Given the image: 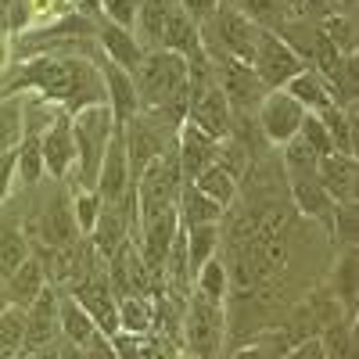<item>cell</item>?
I'll return each instance as SVG.
<instances>
[{
  "mask_svg": "<svg viewBox=\"0 0 359 359\" xmlns=\"http://www.w3.org/2000/svg\"><path fill=\"white\" fill-rule=\"evenodd\" d=\"M40 90V97L54 108H65V111H79L86 104H97L104 101V83L97 65L83 62V57H36L29 62L18 79L8 86V94L15 90Z\"/></svg>",
  "mask_w": 359,
  "mask_h": 359,
  "instance_id": "6da1fadb",
  "label": "cell"
},
{
  "mask_svg": "<svg viewBox=\"0 0 359 359\" xmlns=\"http://www.w3.org/2000/svg\"><path fill=\"white\" fill-rule=\"evenodd\" d=\"M72 115V137H76V172H79V187H94L101 158H104V147L111 140L115 126V115L108 108V101L97 104H86Z\"/></svg>",
  "mask_w": 359,
  "mask_h": 359,
  "instance_id": "7a4b0ae2",
  "label": "cell"
},
{
  "mask_svg": "<svg viewBox=\"0 0 359 359\" xmlns=\"http://www.w3.org/2000/svg\"><path fill=\"white\" fill-rule=\"evenodd\" d=\"M180 338H184L191 359H216L226 338V306L208 302L191 291L184 313H180Z\"/></svg>",
  "mask_w": 359,
  "mask_h": 359,
  "instance_id": "3957f363",
  "label": "cell"
},
{
  "mask_svg": "<svg viewBox=\"0 0 359 359\" xmlns=\"http://www.w3.org/2000/svg\"><path fill=\"white\" fill-rule=\"evenodd\" d=\"M180 187H184V176H180L176 155L165 151L162 158H155L137 180H133V194H137V226L144 219H155L165 208H176Z\"/></svg>",
  "mask_w": 359,
  "mask_h": 359,
  "instance_id": "277c9868",
  "label": "cell"
},
{
  "mask_svg": "<svg viewBox=\"0 0 359 359\" xmlns=\"http://www.w3.org/2000/svg\"><path fill=\"white\" fill-rule=\"evenodd\" d=\"M118 133H123V147H126V162H130V176L137 180L147 165H151L155 158H162L165 151H172V137L176 130H169L158 115L151 111H137L130 123L118 126Z\"/></svg>",
  "mask_w": 359,
  "mask_h": 359,
  "instance_id": "5b68a950",
  "label": "cell"
},
{
  "mask_svg": "<svg viewBox=\"0 0 359 359\" xmlns=\"http://www.w3.org/2000/svg\"><path fill=\"white\" fill-rule=\"evenodd\" d=\"M248 65H252V72L259 76V83L266 90H284L287 79H294L298 72L306 69L302 54H298L280 33H266V29L255 40V50H252Z\"/></svg>",
  "mask_w": 359,
  "mask_h": 359,
  "instance_id": "8992f818",
  "label": "cell"
},
{
  "mask_svg": "<svg viewBox=\"0 0 359 359\" xmlns=\"http://www.w3.org/2000/svg\"><path fill=\"white\" fill-rule=\"evenodd\" d=\"M187 123L198 126L205 137L212 140H226L233 130V108L223 97V90L208 79H194L191 83V104H187Z\"/></svg>",
  "mask_w": 359,
  "mask_h": 359,
  "instance_id": "52a82bcc",
  "label": "cell"
},
{
  "mask_svg": "<svg viewBox=\"0 0 359 359\" xmlns=\"http://www.w3.org/2000/svg\"><path fill=\"white\" fill-rule=\"evenodd\" d=\"M69 294L90 313V320H94V327H97V334H104V338H115L118 334V298L108 287V277L104 273L90 269V273H83L72 284Z\"/></svg>",
  "mask_w": 359,
  "mask_h": 359,
  "instance_id": "ba28073f",
  "label": "cell"
},
{
  "mask_svg": "<svg viewBox=\"0 0 359 359\" xmlns=\"http://www.w3.org/2000/svg\"><path fill=\"white\" fill-rule=\"evenodd\" d=\"M205 57H208V65H212V83L223 90L230 108H252V104L262 101L266 86L259 83L252 65L237 62V57H226V54H205Z\"/></svg>",
  "mask_w": 359,
  "mask_h": 359,
  "instance_id": "9c48e42d",
  "label": "cell"
},
{
  "mask_svg": "<svg viewBox=\"0 0 359 359\" xmlns=\"http://www.w3.org/2000/svg\"><path fill=\"white\" fill-rule=\"evenodd\" d=\"M255 108H259L262 137L273 144V147H280L291 137H298V126H302V118H306V108L298 104L287 90H266L262 101Z\"/></svg>",
  "mask_w": 359,
  "mask_h": 359,
  "instance_id": "30bf717a",
  "label": "cell"
},
{
  "mask_svg": "<svg viewBox=\"0 0 359 359\" xmlns=\"http://www.w3.org/2000/svg\"><path fill=\"white\" fill-rule=\"evenodd\" d=\"M40 155H43V172L50 180H65L76 169V137H72V115L57 108L50 115L47 130L40 133Z\"/></svg>",
  "mask_w": 359,
  "mask_h": 359,
  "instance_id": "8fae6325",
  "label": "cell"
},
{
  "mask_svg": "<svg viewBox=\"0 0 359 359\" xmlns=\"http://www.w3.org/2000/svg\"><path fill=\"white\" fill-rule=\"evenodd\" d=\"M172 155H176V165H180V176H184V184H194V180L219 162V140L205 137L198 126L184 123L172 137Z\"/></svg>",
  "mask_w": 359,
  "mask_h": 359,
  "instance_id": "7c38bea8",
  "label": "cell"
},
{
  "mask_svg": "<svg viewBox=\"0 0 359 359\" xmlns=\"http://www.w3.org/2000/svg\"><path fill=\"white\" fill-rule=\"evenodd\" d=\"M94 191L104 205H123L133 191V176H130V162H126V147H123V133H111L108 147H104V158L94 180Z\"/></svg>",
  "mask_w": 359,
  "mask_h": 359,
  "instance_id": "4fadbf2b",
  "label": "cell"
},
{
  "mask_svg": "<svg viewBox=\"0 0 359 359\" xmlns=\"http://www.w3.org/2000/svg\"><path fill=\"white\" fill-rule=\"evenodd\" d=\"M108 287L115 291V298H130V294H151L155 284H151V273H147V266L137 252V241H126L123 248H118L108 262Z\"/></svg>",
  "mask_w": 359,
  "mask_h": 359,
  "instance_id": "5bb4252c",
  "label": "cell"
},
{
  "mask_svg": "<svg viewBox=\"0 0 359 359\" xmlns=\"http://www.w3.org/2000/svg\"><path fill=\"white\" fill-rule=\"evenodd\" d=\"M57 338H62V323H57V291L47 284L36 298L33 306H25V352H43L50 348Z\"/></svg>",
  "mask_w": 359,
  "mask_h": 359,
  "instance_id": "9a60e30c",
  "label": "cell"
},
{
  "mask_svg": "<svg viewBox=\"0 0 359 359\" xmlns=\"http://www.w3.org/2000/svg\"><path fill=\"white\" fill-rule=\"evenodd\" d=\"M97 72H101V83H104V101H108V108H111V115H115V126L130 123V118L140 111V97H137L133 72L118 69L115 62H108V57L97 65Z\"/></svg>",
  "mask_w": 359,
  "mask_h": 359,
  "instance_id": "2e32d148",
  "label": "cell"
},
{
  "mask_svg": "<svg viewBox=\"0 0 359 359\" xmlns=\"http://www.w3.org/2000/svg\"><path fill=\"white\" fill-rule=\"evenodd\" d=\"M316 180L323 184V191L334 198V205H348L359 194V165L355 155H323L316 162Z\"/></svg>",
  "mask_w": 359,
  "mask_h": 359,
  "instance_id": "e0dca14e",
  "label": "cell"
},
{
  "mask_svg": "<svg viewBox=\"0 0 359 359\" xmlns=\"http://www.w3.org/2000/svg\"><path fill=\"white\" fill-rule=\"evenodd\" d=\"M36 237L43 248H72L83 241V233L76 226V216H72V201L65 194H57L40 216V226H36Z\"/></svg>",
  "mask_w": 359,
  "mask_h": 359,
  "instance_id": "ac0fdd59",
  "label": "cell"
},
{
  "mask_svg": "<svg viewBox=\"0 0 359 359\" xmlns=\"http://www.w3.org/2000/svg\"><path fill=\"white\" fill-rule=\"evenodd\" d=\"M97 40H101V47H104V57H108V62H115L118 69L133 72V69L140 65L144 47H140V40H137L133 29H123V25H111V22H104Z\"/></svg>",
  "mask_w": 359,
  "mask_h": 359,
  "instance_id": "d6986e66",
  "label": "cell"
},
{
  "mask_svg": "<svg viewBox=\"0 0 359 359\" xmlns=\"http://www.w3.org/2000/svg\"><path fill=\"white\" fill-rule=\"evenodd\" d=\"M291 198H294V208L302 216L331 226V216H334V198L323 191V184L316 176H306V180H291Z\"/></svg>",
  "mask_w": 359,
  "mask_h": 359,
  "instance_id": "ffe728a7",
  "label": "cell"
},
{
  "mask_svg": "<svg viewBox=\"0 0 359 359\" xmlns=\"http://www.w3.org/2000/svg\"><path fill=\"white\" fill-rule=\"evenodd\" d=\"M158 331V306L151 294L118 298V334H151Z\"/></svg>",
  "mask_w": 359,
  "mask_h": 359,
  "instance_id": "44dd1931",
  "label": "cell"
},
{
  "mask_svg": "<svg viewBox=\"0 0 359 359\" xmlns=\"http://www.w3.org/2000/svg\"><path fill=\"white\" fill-rule=\"evenodd\" d=\"M4 287H8V302L11 306H33V298L47 287V269H43V262L36 259V255H29L15 273L4 280Z\"/></svg>",
  "mask_w": 359,
  "mask_h": 359,
  "instance_id": "7402d4cb",
  "label": "cell"
},
{
  "mask_svg": "<svg viewBox=\"0 0 359 359\" xmlns=\"http://www.w3.org/2000/svg\"><path fill=\"white\" fill-rule=\"evenodd\" d=\"M176 216H180V226H205V223H223V208L216 201H208L194 184H184L180 187V198H176Z\"/></svg>",
  "mask_w": 359,
  "mask_h": 359,
  "instance_id": "603a6c76",
  "label": "cell"
},
{
  "mask_svg": "<svg viewBox=\"0 0 359 359\" xmlns=\"http://www.w3.org/2000/svg\"><path fill=\"white\" fill-rule=\"evenodd\" d=\"M57 323H62V338L69 345H76V348H83L90 338L97 334V327H94V320H90V313L76 302L72 294H62V291H57Z\"/></svg>",
  "mask_w": 359,
  "mask_h": 359,
  "instance_id": "cb8c5ba5",
  "label": "cell"
},
{
  "mask_svg": "<svg viewBox=\"0 0 359 359\" xmlns=\"http://www.w3.org/2000/svg\"><path fill=\"white\" fill-rule=\"evenodd\" d=\"M219 241H223V226L219 223H205V226H187L184 230V248H187V266H191V280L198 269L219 255Z\"/></svg>",
  "mask_w": 359,
  "mask_h": 359,
  "instance_id": "d4e9b609",
  "label": "cell"
},
{
  "mask_svg": "<svg viewBox=\"0 0 359 359\" xmlns=\"http://www.w3.org/2000/svg\"><path fill=\"white\" fill-rule=\"evenodd\" d=\"M194 187H198L208 201H216L223 212H226V208H233V201H237V176H233L230 165H223V158H219L216 165H208V169L194 180Z\"/></svg>",
  "mask_w": 359,
  "mask_h": 359,
  "instance_id": "484cf974",
  "label": "cell"
},
{
  "mask_svg": "<svg viewBox=\"0 0 359 359\" xmlns=\"http://www.w3.org/2000/svg\"><path fill=\"white\" fill-rule=\"evenodd\" d=\"M287 94L298 101V104H302L306 111H313V115H320L323 108H331L334 104V97H331V90H327V83L306 65L302 72H298L294 79H287Z\"/></svg>",
  "mask_w": 359,
  "mask_h": 359,
  "instance_id": "4316f807",
  "label": "cell"
},
{
  "mask_svg": "<svg viewBox=\"0 0 359 359\" xmlns=\"http://www.w3.org/2000/svg\"><path fill=\"white\" fill-rule=\"evenodd\" d=\"M226 4H233L248 22H255L259 29H266V33H280V29L291 22L287 0H226Z\"/></svg>",
  "mask_w": 359,
  "mask_h": 359,
  "instance_id": "83f0119b",
  "label": "cell"
},
{
  "mask_svg": "<svg viewBox=\"0 0 359 359\" xmlns=\"http://www.w3.org/2000/svg\"><path fill=\"white\" fill-rule=\"evenodd\" d=\"M191 291H194V294H201V298H208V302H219V306H226V294H230L226 259H219V255L208 259V262L198 269V273H194Z\"/></svg>",
  "mask_w": 359,
  "mask_h": 359,
  "instance_id": "f1b7e54d",
  "label": "cell"
},
{
  "mask_svg": "<svg viewBox=\"0 0 359 359\" xmlns=\"http://www.w3.org/2000/svg\"><path fill=\"white\" fill-rule=\"evenodd\" d=\"M320 118H323L327 133H331V140H334V151L338 155H355V108L331 104V108L320 111Z\"/></svg>",
  "mask_w": 359,
  "mask_h": 359,
  "instance_id": "f546056e",
  "label": "cell"
},
{
  "mask_svg": "<svg viewBox=\"0 0 359 359\" xmlns=\"http://www.w3.org/2000/svg\"><path fill=\"white\" fill-rule=\"evenodd\" d=\"M29 255H33V248H29L25 230L15 226V223L0 226V280H8Z\"/></svg>",
  "mask_w": 359,
  "mask_h": 359,
  "instance_id": "4dcf8cb0",
  "label": "cell"
},
{
  "mask_svg": "<svg viewBox=\"0 0 359 359\" xmlns=\"http://www.w3.org/2000/svg\"><path fill=\"white\" fill-rule=\"evenodd\" d=\"M359 269H355V245L341 248L334 262V298L338 306H345V316H355V291H359Z\"/></svg>",
  "mask_w": 359,
  "mask_h": 359,
  "instance_id": "1f68e13d",
  "label": "cell"
},
{
  "mask_svg": "<svg viewBox=\"0 0 359 359\" xmlns=\"http://www.w3.org/2000/svg\"><path fill=\"white\" fill-rule=\"evenodd\" d=\"M15 180H22L25 187H33L43 180V155H40V137L33 130H25L22 144L15 147Z\"/></svg>",
  "mask_w": 359,
  "mask_h": 359,
  "instance_id": "d6a6232c",
  "label": "cell"
},
{
  "mask_svg": "<svg viewBox=\"0 0 359 359\" xmlns=\"http://www.w3.org/2000/svg\"><path fill=\"white\" fill-rule=\"evenodd\" d=\"M327 359H355V316H338L320 334Z\"/></svg>",
  "mask_w": 359,
  "mask_h": 359,
  "instance_id": "836d02e7",
  "label": "cell"
},
{
  "mask_svg": "<svg viewBox=\"0 0 359 359\" xmlns=\"http://www.w3.org/2000/svg\"><path fill=\"white\" fill-rule=\"evenodd\" d=\"M316 151L302 140V137H291L287 144H280V165H284V176L287 184L291 180H306V176H316Z\"/></svg>",
  "mask_w": 359,
  "mask_h": 359,
  "instance_id": "e575fe53",
  "label": "cell"
},
{
  "mask_svg": "<svg viewBox=\"0 0 359 359\" xmlns=\"http://www.w3.org/2000/svg\"><path fill=\"white\" fill-rule=\"evenodd\" d=\"M25 137V104L18 94H8L0 101V151H11Z\"/></svg>",
  "mask_w": 359,
  "mask_h": 359,
  "instance_id": "d590c367",
  "label": "cell"
},
{
  "mask_svg": "<svg viewBox=\"0 0 359 359\" xmlns=\"http://www.w3.org/2000/svg\"><path fill=\"white\" fill-rule=\"evenodd\" d=\"M22 348H25V309L8 302L0 309V352L8 359H18Z\"/></svg>",
  "mask_w": 359,
  "mask_h": 359,
  "instance_id": "8d00e7d4",
  "label": "cell"
},
{
  "mask_svg": "<svg viewBox=\"0 0 359 359\" xmlns=\"http://www.w3.org/2000/svg\"><path fill=\"white\" fill-rule=\"evenodd\" d=\"M320 33L331 40L341 54H355V22L348 11H327L320 18Z\"/></svg>",
  "mask_w": 359,
  "mask_h": 359,
  "instance_id": "74e56055",
  "label": "cell"
},
{
  "mask_svg": "<svg viewBox=\"0 0 359 359\" xmlns=\"http://www.w3.org/2000/svg\"><path fill=\"white\" fill-rule=\"evenodd\" d=\"M69 201H72V216H76L79 233L90 237V230H94V223H97V216H101V205H104V201L97 198L94 187H76V194H69Z\"/></svg>",
  "mask_w": 359,
  "mask_h": 359,
  "instance_id": "f35d334b",
  "label": "cell"
},
{
  "mask_svg": "<svg viewBox=\"0 0 359 359\" xmlns=\"http://www.w3.org/2000/svg\"><path fill=\"white\" fill-rule=\"evenodd\" d=\"M298 137H302V140L313 147L316 158H323V155H334V140H331V133H327V126H323V118H320V115L306 111L302 126H298Z\"/></svg>",
  "mask_w": 359,
  "mask_h": 359,
  "instance_id": "ab89813d",
  "label": "cell"
},
{
  "mask_svg": "<svg viewBox=\"0 0 359 359\" xmlns=\"http://www.w3.org/2000/svg\"><path fill=\"white\" fill-rule=\"evenodd\" d=\"M355 226H359V208H355V201L334 205L331 230H334V241H338L341 248H352V245H355Z\"/></svg>",
  "mask_w": 359,
  "mask_h": 359,
  "instance_id": "60d3db41",
  "label": "cell"
},
{
  "mask_svg": "<svg viewBox=\"0 0 359 359\" xmlns=\"http://www.w3.org/2000/svg\"><path fill=\"white\" fill-rule=\"evenodd\" d=\"M97 8H101L104 22L123 25V29H133V25H137V8H140V0H97Z\"/></svg>",
  "mask_w": 359,
  "mask_h": 359,
  "instance_id": "b9f144b4",
  "label": "cell"
},
{
  "mask_svg": "<svg viewBox=\"0 0 359 359\" xmlns=\"http://www.w3.org/2000/svg\"><path fill=\"white\" fill-rule=\"evenodd\" d=\"M280 359H327V352H323L320 338H302V341H294Z\"/></svg>",
  "mask_w": 359,
  "mask_h": 359,
  "instance_id": "7bdbcfd3",
  "label": "cell"
},
{
  "mask_svg": "<svg viewBox=\"0 0 359 359\" xmlns=\"http://www.w3.org/2000/svg\"><path fill=\"white\" fill-rule=\"evenodd\" d=\"M11 187H15V147L11 151H0V205L11 194Z\"/></svg>",
  "mask_w": 359,
  "mask_h": 359,
  "instance_id": "ee69618b",
  "label": "cell"
},
{
  "mask_svg": "<svg viewBox=\"0 0 359 359\" xmlns=\"http://www.w3.org/2000/svg\"><path fill=\"white\" fill-rule=\"evenodd\" d=\"M216 4H219V0H180V8H184V11H187V15L198 22V25H201L208 15L216 11Z\"/></svg>",
  "mask_w": 359,
  "mask_h": 359,
  "instance_id": "f6af8a7d",
  "label": "cell"
},
{
  "mask_svg": "<svg viewBox=\"0 0 359 359\" xmlns=\"http://www.w3.org/2000/svg\"><path fill=\"white\" fill-rule=\"evenodd\" d=\"M230 359H269V352H266V345H245V348L230 352Z\"/></svg>",
  "mask_w": 359,
  "mask_h": 359,
  "instance_id": "bcb514c9",
  "label": "cell"
},
{
  "mask_svg": "<svg viewBox=\"0 0 359 359\" xmlns=\"http://www.w3.org/2000/svg\"><path fill=\"white\" fill-rule=\"evenodd\" d=\"M8 62H11V40H8V36H0V72L8 69Z\"/></svg>",
  "mask_w": 359,
  "mask_h": 359,
  "instance_id": "7dc6e473",
  "label": "cell"
},
{
  "mask_svg": "<svg viewBox=\"0 0 359 359\" xmlns=\"http://www.w3.org/2000/svg\"><path fill=\"white\" fill-rule=\"evenodd\" d=\"M334 4H338V11H348V15H352V8H355V0H334Z\"/></svg>",
  "mask_w": 359,
  "mask_h": 359,
  "instance_id": "c3c4849f",
  "label": "cell"
}]
</instances>
